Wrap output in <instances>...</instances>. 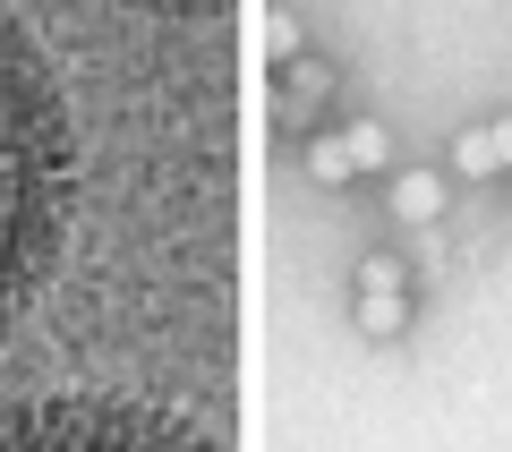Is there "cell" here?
Listing matches in <instances>:
<instances>
[{"mask_svg":"<svg viewBox=\"0 0 512 452\" xmlns=\"http://www.w3.org/2000/svg\"><path fill=\"white\" fill-rule=\"evenodd\" d=\"M77 214V128L43 43L0 0V342L43 299Z\"/></svg>","mask_w":512,"mask_h":452,"instance_id":"6da1fadb","label":"cell"},{"mask_svg":"<svg viewBox=\"0 0 512 452\" xmlns=\"http://www.w3.org/2000/svg\"><path fill=\"white\" fill-rule=\"evenodd\" d=\"M0 452H222L188 410L137 393H43L0 410Z\"/></svg>","mask_w":512,"mask_h":452,"instance_id":"7a4b0ae2","label":"cell"},{"mask_svg":"<svg viewBox=\"0 0 512 452\" xmlns=\"http://www.w3.org/2000/svg\"><path fill=\"white\" fill-rule=\"evenodd\" d=\"M384 163H393V128L384 120H350V128H333V137L308 145V171L325 188H350V180H367V171H384Z\"/></svg>","mask_w":512,"mask_h":452,"instance_id":"3957f363","label":"cell"},{"mask_svg":"<svg viewBox=\"0 0 512 452\" xmlns=\"http://www.w3.org/2000/svg\"><path fill=\"white\" fill-rule=\"evenodd\" d=\"M410 325V282L393 256H367L359 265V333L367 342H393V333Z\"/></svg>","mask_w":512,"mask_h":452,"instance_id":"277c9868","label":"cell"},{"mask_svg":"<svg viewBox=\"0 0 512 452\" xmlns=\"http://www.w3.org/2000/svg\"><path fill=\"white\" fill-rule=\"evenodd\" d=\"M325 94H333V69H316V60H291V69H282V86H274V120H282V128H308Z\"/></svg>","mask_w":512,"mask_h":452,"instance_id":"5b68a950","label":"cell"},{"mask_svg":"<svg viewBox=\"0 0 512 452\" xmlns=\"http://www.w3.org/2000/svg\"><path fill=\"white\" fill-rule=\"evenodd\" d=\"M453 163H461V180H504V171H512V120H487V128H461V145H453Z\"/></svg>","mask_w":512,"mask_h":452,"instance_id":"8992f818","label":"cell"},{"mask_svg":"<svg viewBox=\"0 0 512 452\" xmlns=\"http://www.w3.org/2000/svg\"><path fill=\"white\" fill-rule=\"evenodd\" d=\"M393 214L402 222H436L444 214V171H393Z\"/></svg>","mask_w":512,"mask_h":452,"instance_id":"52a82bcc","label":"cell"},{"mask_svg":"<svg viewBox=\"0 0 512 452\" xmlns=\"http://www.w3.org/2000/svg\"><path fill=\"white\" fill-rule=\"evenodd\" d=\"M120 9H154V18H214L231 0H120Z\"/></svg>","mask_w":512,"mask_h":452,"instance_id":"ba28073f","label":"cell"},{"mask_svg":"<svg viewBox=\"0 0 512 452\" xmlns=\"http://www.w3.org/2000/svg\"><path fill=\"white\" fill-rule=\"evenodd\" d=\"M265 43H274V60H282V69H291V60L308 52V35H299V18H274V26H265Z\"/></svg>","mask_w":512,"mask_h":452,"instance_id":"9c48e42d","label":"cell"}]
</instances>
